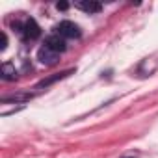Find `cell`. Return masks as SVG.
<instances>
[{"label": "cell", "instance_id": "1", "mask_svg": "<svg viewBox=\"0 0 158 158\" xmlns=\"http://www.w3.org/2000/svg\"><path fill=\"white\" fill-rule=\"evenodd\" d=\"M17 32L26 39V41H34L41 35V28L34 19H26L24 24H17Z\"/></svg>", "mask_w": 158, "mask_h": 158}, {"label": "cell", "instance_id": "2", "mask_svg": "<svg viewBox=\"0 0 158 158\" xmlns=\"http://www.w3.org/2000/svg\"><path fill=\"white\" fill-rule=\"evenodd\" d=\"M56 34L61 35L63 39H76L80 37V28H78V24H74L73 21H61L60 24H56Z\"/></svg>", "mask_w": 158, "mask_h": 158}, {"label": "cell", "instance_id": "3", "mask_svg": "<svg viewBox=\"0 0 158 158\" xmlns=\"http://www.w3.org/2000/svg\"><path fill=\"white\" fill-rule=\"evenodd\" d=\"M45 47H48V48H52L54 52H58V54H61L65 48H67V43H65V39L61 37V35H58L56 32L54 34H50V35H47V39H45V43H43Z\"/></svg>", "mask_w": 158, "mask_h": 158}, {"label": "cell", "instance_id": "4", "mask_svg": "<svg viewBox=\"0 0 158 158\" xmlns=\"http://www.w3.org/2000/svg\"><path fill=\"white\" fill-rule=\"evenodd\" d=\"M58 58H60V54H58V52H54L52 48L45 47V45L37 50V60H39L43 65H54V63L58 61Z\"/></svg>", "mask_w": 158, "mask_h": 158}, {"label": "cell", "instance_id": "5", "mask_svg": "<svg viewBox=\"0 0 158 158\" xmlns=\"http://www.w3.org/2000/svg\"><path fill=\"white\" fill-rule=\"evenodd\" d=\"M0 76H2V80L6 82H13L17 80V69L11 61H4L2 67H0Z\"/></svg>", "mask_w": 158, "mask_h": 158}, {"label": "cell", "instance_id": "6", "mask_svg": "<svg viewBox=\"0 0 158 158\" xmlns=\"http://www.w3.org/2000/svg\"><path fill=\"white\" fill-rule=\"evenodd\" d=\"M73 73V69H69V71H63V73H56V74H52V76H48V78H43L41 82H37V86H35V89H47L48 86H52L54 82H58V80H61V78H65V76H69Z\"/></svg>", "mask_w": 158, "mask_h": 158}, {"label": "cell", "instance_id": "7", "mask_svg": "<svg viewBox=\"0 0 158 158\" xmlns=\"http://www.w3.org/2000/svg\"><path fill=\"white\" fill-rule=\"evenodd\" d=\"M156 56H158V54H154V56H151V58H145V60L141 61V65H139V73H141L143 76H149V74H152V73L158 69V60L154 61Z\"/></svg>", "mask_w": 158, "mask_h": 158}, {"label": "cell", "instance_id": "8", "mask_svg": "<svg viewBox=\"0 0 158 158\" xmlns=\"http://www.w3.org/2000/svg\"><path fill=\"white\" fill-rule=\"evenodd\" d=\"M74 8L82 10L86 13H99L102 10V4L101 2H95V0H84V2H76Z\"/></svg>", "mask_w": 158, "mask_h": 158}, {"label": "cell", "instance_id": "9", "mask_svg": "<svg viewBox=\"0 0 158 158\" xmlns=\"http://www.w3.org/2000/svg\"><path fill=\"white\" fill-rule=\"evenodd\" d=\"M35 93H15V95H10V97H4L2 102L4 104H10V102H28L30 99H34Z\"/></svg>", "mask_w": 158, "mask_h": 158}, {"label": "cell", "instance_id": "10", "mask_svg": "<svg viewBox=\"0 0 158 158\" xmlns=\"http://www.w3.org/2000/svg\"><path fill=\"white\" fill-rule=\"evenodd\" d=\"M6 47H8V37H6V34H2V45H0V48L6 50Z\"/></svg>", "mask_w": 158, "mask_h": 158}, {"label": "cell", "instance_id": "11", "mask_svg": "<svg viewBox=\"0 0 158 158\" xmlns=\"http://www.w3.org/2000/svg\"><path fill=\"white\" fill-rule=\"evenodd\" d=\"M58 10H67V4H65V2H61V4H58Z\"/></svg>", "mask_w": 158, "mask_h": 158}]
</instances>
